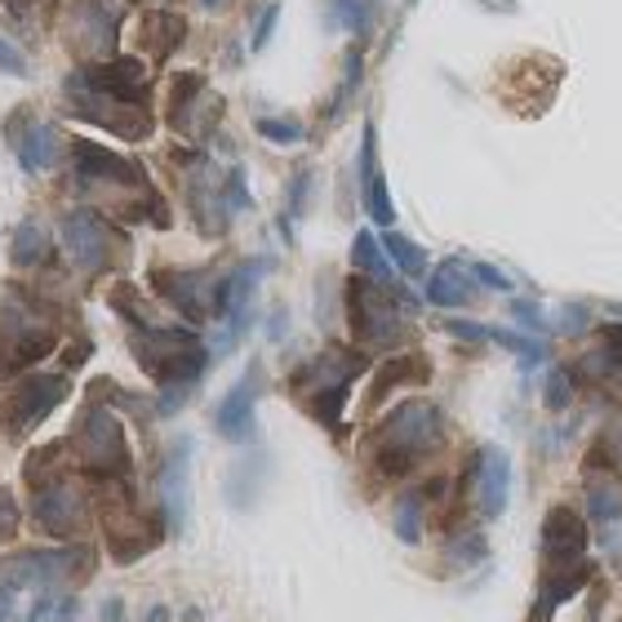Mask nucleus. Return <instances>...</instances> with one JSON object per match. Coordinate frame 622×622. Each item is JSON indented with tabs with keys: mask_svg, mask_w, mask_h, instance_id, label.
Wrapping results in <instances>:
<instances>
[{
	"mask_svg": "<svg viewBox=\"0 0 622 622\" xmlns=\"http://www.w3.org/2000/svg\"><path fill=\"white\" fill-rule=\"evenodd\" d=\"M0 72H10V76H28V59H23L10 41H0Z\"/></svg>",
	"mask_w": 622,
	"mask_h": 622,
	"instance_id": "26",
	"label": "nucleus"
},
{
	"mask_svg": "<svg viewBox=\"0 0 622 622\" xmlns=\"http://www.w3.org/2000/svg\"><path fill=\"white\" fill-rule=\"evenodd\" d=\"M196 6H200V10H209V14H214V10H222V6H227V0H196Z\"/></svg>",
	"mask_w": 622,
	"mask_h": 622,
	"instance_id": "29",
	"label": "nucleus"
},
{
	"mask_svg": "<svg viewBox=\"0 0 622 622\" xmlns=\"http://www.w3.org/2000/svg\"><path fill=\"white\" fill-rule=\"evenodd\" d=\"M68 94V112L116 134V138H147L152 134V112L143 103H125V99H112V94H94V90H76V85H63Z\"/></svg>",
	"mask_w": 622,
	"mask_h": 622,
	"instance_id": "6",
	"label": "nucleus"
},
{
	"mask_svg": "<svg viewBox=\"0 0 622 622\" xmlns=\"http://www.w3.org/2000/svg\"><path fill=\"white\" fill-rule=\"evenodd\" d=\"M6 138H10L14 156L23 160V169L45 174V169H54V165H59L63 138H59V129H54L45 116H37L32 107H19V112L6 121Z\"/></svg>",
	"mask_w": 622,
	"mask_h": 622,
	"instance_id": "11",
	"label": "nucleus"
},
{
	"mask_svg": "<svg viewBox=\"0 0 622 622\" xmlns=\"http://www.w3.org/2000/svg\"><path fill=\"white\" fill-rule=\"evenodd\" d=\"M432 440H436V410H427V405H405V410L379 432V467H383V471H401V467H410Z\"/></svg>",
	"mask_w": 622,
	"mask_h": 622,
	"instance_id": "8",
	"label": "nucleus"
},
{
	"mask_svg": "<svg viewBox=\"0 0 622 622\" xmlns=\"http://www.w3.org/2000/svg\"><path fill=\"white\" fill-rule=\"evenodd\" d=\"M68 392H72L68 374H28V379L10 383L0 392V436L10 445L28 440L68 401Z\"/></svg>",
	"mask_w": 622,
	"mask_h": 622,
	"instance_id": "2",
	"label": "nucleus"
},
{
	"mask_svg": "<svg viewBox=\"0 0 622 622\" xmlns=\"http://www.w3.org/2000/svg\"><path fill=\"white\" fill-rule=\"evenodd\" d=\"M361 200H365V214L387 227L396 218V205H392V191H387V178H383V165H379V129L374 121L365 125V138H361Z\"/></svg>",
	"mask_w": 622,
	"mask_h": 622,
	"instance_id": "13",
	"label": "nucleus"
},
{
	"mask_svg": "<svg viewBox=\"0 0 622 622\" xmlns=\"http://www.w3.org/2000/svg\"><path fill=\"white\" fill-rule=\"evenodd\" d=\"M59 227H63V245H68V253L76 258L81 271L94 276V271H103V267L116 262L121 236H116V227H112L103 214H94V209H68Z\"/></svg>",
	"mask_w": 622,
	"mask_h": 622,
	"instance_id": "7",
	"label": "nucleus"
},
{
	"mask_svg": "<svg viewBox=\"0 0 622 622\" xmlns=\"http://www.w3.org/2000/svg\"><path fill=\"white\" fill-rule=\"evenodd\" d=\"M103 622H121V600H107L103 604Z\"/></svg>",
	"mask_w": 622,
	"mask_h": 622,
	"instance_id": "28",
	"label": "nucleus"
},
{
	"mask_svg": "<svg viewBox=\"0 0 622 622\" xmlns=\"http://www.w3.org/2000/svg\"><path fill=\"white\" fill-rule=\"evenodd\" d=\"M383 245H387V253H392V262H396L401 271H410V276H418V271H423V262H427V258H423V249H418L410 236H396V231H392Z\"/></svg>",
	"mask_w": 622,
	"mask_h": 622,
	"instance_id": "23",
	"label": "nucleus"
},
{
	"mask_svg": "<svg viewBox=\"0 0 622 622\" xmlns=\"http://www.w3.org/2000/svg\"><path fill=\"white\" fill-rule=\"evenodd\" d=\"M90 547L72 542V547H23V551H10L0 560V587L10 591H23V587H59L68 578H85L90 573Z\"/></svg>",
	"mask_w": 622,
	"mask_h": 622,
	"instance_id": "4",
	"label": "nucleus"
},
{
	"mask_svg": "<svg viewBox=\"0 0 622 622\" xmlns=\"http://www.w3.org/2000/svg\"><path fill=\"white\" fill-rule=\"evenodd\" d=\"M10 609H14V591L0 587V622H10Z\"/></svg>",
	"mask_w": 622,
	"mask_h": 622,
	"instance_id": "27",
	"label": "nucleus"
},
{
	"mask_svg": "<svg viewBox=\"0 0 622 622\" xmlns=\"http://www.w3.org/2000/svg\"><path fill=\"white\" fill-rule=\"evenodd\" d=\"M361 370H365L361 356H352V352H343V348H330V352H321L317 361L302 365V370L293 374V392L302 396V405L311 410V418H317L321 427H339L348 387H352V379H356Z\"/></svg>",
	"mask_w": 622,
	"mask_h": 622,
	"instance_id": "1",
	"label": "nucleus"
},
{
	"mask_svg": "<svg viewBox=\"0 0 622 622\" xmlns=\"http://www.w3.org/2000/svg\"><path fill=\"white\" fill-rule=\"evenodd\" d=\"M72 445H76V463H81L90 476L112 480V476H125V471H129L125 427H121L107 410H99V405H90V410L76 418Z\"/></svg>",
	"mask_w": 622,
	"mask_h": 622,
	"instance_id": "5",
	"label": "nucleus"
},
{
	"mask_svg": "<svg viewBox=\"0 0 622 622\" xmlns=\"http://www.w3.org/2000/svg\"><path fill=\"white\" fill-rule=\"evenodd\" d=\"M276 23H280V6H267L262 10V19H258V28H253V50H267V41H271V32H276Z\"/></svg>",
	"mask_w": 622,
	"mask_h": 622,
	"instance_id": "25",
	"label": "nucleus"
},
{
	"mask_svg": "<svg viewBox=\"0 0 622 622\" xmlns=\"http://www.w3.org/2000/svg\"><path fill=\"white\" fill-rule=\"evenodd\" d=\"M59 348V334L50 321H41L37 311L19 298L0 302V379L23 374L28 365H41Z\"/></svg>",
	"mask_w": 622,
	"mask_h": 622,
	"instance_id": "3",
	"label": "nucleus"
},
{
	"mask_svg": "<svg viewBox=\"0 0 622 622\" xmlns=\"http://www.w3.org/2000/svg\"><path fill=\"white\" fill-rule=\"evenodd\" d=\"M14 529H19V498L0 485V547L14 538Z\"/></svg>",
	"mask_w": 622,
	"mask_h": 622,
	"instance_id": "24",
	"label": "nucleus"
},
{
	"mask_svg": "<svg viewBox=\"0 0 622 622\" xmlns=\"http://www.w3.org/2000/svg\"><path fill=\"white\" fill-rule=\"evenodd\" d=\"M352 262H356L361 271H370L374 280H387V276H392V267H387L383 245L374 240V231H361V236H356V245H352Z\"/></svg>",
	"mask_w": 622,
	"mask_h": 622,
	"instance_id": "19",
	"label": "nucleus"
},
{
	"mask_svg": "<svg viewBox=\"0 0 622 622\" xmlns=\"http://www.w3.org/2000/svg\"><path fill=\"white\" fill-rule=\"evenodd\" d=\"M258 134L276 147H289V143H302V125L293 116H258Z\"/></svg>",
	"mask_w": 622,
	"mask_h": 622,
	"instance_id": "22",
	"label": "nucleus"
},
{
	"mask_svg": "<svg viewBox=\"0 0 622 622\" xmlns=\"http://www.w3.org/2000/svg\"><path fill=\"white\" fill-rule=\"evenodd\" d=\"M258 370H249L227 396H222V405H218V432L227 436V440H249L253 436V396H258Z\"/></svg>",
	"mask_w": 622,
	"mask_h": 622,
	"instance_id": "15",
	"label": "nucleus"
},
{
	"mask_svg": "<svg viewBox=\"0 0 622 622\" xmlns=\"http://www.w3.org/2000/svg\"><path fill=\"white\" fill-rule=\"evenodd\" d=\"M28 622H76V600H72V595H59V591H45V595L32 604Z\"/></svg>",
	"mask_w": 622,
	"mask_h": 622,
	"instance_id": "20",
	"label": "nucleus"
},
{
	"mask_svg": "<svg viewBox=\"0 0 622 622\" xmlns=\"http://www.w3.org/2000/svg\"><path fill=\"white\" fill-rule=\"evenodd\" d=\"M432 302H445V307L467 302V284H463V276H458L454 262H445V267L436 271V280H432Z\"/></svg>",
	"mask_w": 622,
	"mask_h": 622,
	"instance_id": "21",
	"label": "nucleus"
},
{
	"mask_svg": "<svg viewBox=\"0 0 622 622\" xmlns=\"http://www.w3.org/2000/svg\"><path fill=\"white\" fill-rule=\"evenodd\" d=\"M325 19L348 32H370V0H325Z\"/></svg>",
	"mask_w": 622,
	"mask_h": 622,
	"instance_id": "18",
	"label": "nucleus"
},
{
	"mask_svg": "<svg viewBox=\"0 0 622 622\" xmlns=\"http://www.w3.org/2000/svg\"><path fill=\"white\" fill-rule=\"evenodd\" d=\"M37 498H32V520L41 525V533L50 538H76L85 529V494L68 480V476H45L32 485Z\"/></svg>",
	"mask_w": 622,
	"mask_h": 622,
	"instance_id": "9",
	"label": "nucleus"
},
{
	"mask_svg": "<svg viewBox=\"0 0 622 622\" xmlns=\"http://www.w3.org/2000/svg\"><path fill=\"white\" fill-rule=\"evenodd\" d=\"M45 253H50V231L37 218H23L10 231V262L14 267H37V262H45Z\"/></svg>",
	"mask_w": 622,
	"mask_h": 622,
	"instance_id": "16",
	"label": "nucleus"
},
{
	"mask_svg": "<svg viewBox=\"0 0 622 622\" xmlns=\"http://www.w3.org/2000/svg\"><path fill=\"white\" fill-rule=\"evenodd\" d=\"M63 85L94 90V94H112V99L143 103V107H147V94H152L147 68H143L138 59H112V63H90V68H76Z\"/></svg>",
	"mask_w": 622,
	"mask_h": 622,
	"instance_id": "10",
	"label": "nucleus"
},
{
	"mask_svg": "<svg viewBox=\"0 0 622 622\" xmlns=\"http://www.w3.org/2000/svg\"><path fill=\"white\" fill-rule=\"evenodd\" d=\"M152 280L183 311V317H191V321H200L209 307L218 311V284L209 289V276L205 271H156Z\"/></svg>",
	"mask_w": 622,
	"mask_h": 622,
	"instance_id": "14",
	"label": "nucleus"
},
{
	"mask_svg": "<svg viewBox=\"0 0 622 622\" xmlns=\"http://www.w3.org/2000/svg\"><path fill=\"white\" fill-rule=\"evenodd\" d=\"M383 284V280H379ZM379 284H365V280H356L352 284V321H356V334L365 339V343H374V348H383V343H392L396 339V330H401V317H396V307L383 298V289Z\"/></svg>",
	"mask_w": 622,
	"mask_h": 622,
	"instance_id": "12",
	"label": "nucleus"
},
{
	"mask_svg": "<svg viewBox=\"0 0 622 622\" xmlns=\"http://www.w3.org/2000/svg\"><path fill=\"white\" fill-rule=\"evenodd\" d=\"M147 50H152V59H169L178 45H183V37H187V23L178 19V14H165V10H152L147 14Z\"/></svg>",
	"mask_w": 622,
	"mask_h": 622,
	"instance_id": "17",
	"label": "nucleus"
}]
</instances>
